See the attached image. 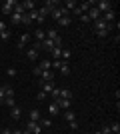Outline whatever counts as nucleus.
<instances>
[{"label": "nucleus", "mask_w": 120, "mask_h": 134, "mask_svg": "<svg viewBox=\"0 0 120 134\" xmlns=\"http://www.w3.org/2000/svg\"><path fill=\"white\" fill-rule=\"evenodd\" d=\"M32 74H34V76H40V74H42V70H40V66H34V70H32Z\"/></svg>", "instance_id": "nucleus-41"}, {"label": "nucleus", "mask_w": 120, "mask_h": 134, "mask_svg": "<svg viewBox=\"0 0 120 134\" xmlns=\"http://www.w3.org/2000/svg\"><path fill=\"white\" fill-rule=\"evenodd\" d=\"M58 70H60L64 76H68V74H70V66H68V62H62V66L58 68Z\"/></svg>", "instance_id": "nucleus-26"}, {"label": "nucleus", "mask_w": 120, "mask_h": 134, "mask_svg": "<svg viewBox=\"0 0 120 134\" xmlns=\"http://www.w3.org/2000/svg\"><path fill=\"white\" fill-rule=\"evenodd\" d=\"M58 26H62V28L70 26V16H62L60 20H58Z\"/></svg>", "instance_id": "nucleus-24"}, {"label": "nucleus", "mask_w": 120, "mask_h": 134, "mask_svg": "<svg viewBox=\"0 0 120 134\" xmlns=\"http://www.w3.org/2000/svg\"><path fill=\"white\" fill-rule=\"evenodd\" d=\"M50 68H52L50 60H40V70H50Z\"/></svg>", "instance_id": "nucleus-27"}, {"label": "nucleus", "mask_w": 120, "mask_h": 134, "mask_svg": "<svg viewBox=\"0 0 120 134\" xmlns=\"http://www.w3.org/2000/svg\"><path fill=\"white\" fill-rule=\"evenodd\" d=\"M34 38H36V42H42V40L46 38V32L42 30V28H38V30L34 32Z\"/></svg>", "instance_id": "nucleus-19"}, {"label": "nucleus", "mask_w": 120, "mask_h": 134, "mask_svg": "<svg viewBox=\"0 0 120 134\" xmlns=\"http://www.w3.org/2000/svg\"><path fill=\"white\" fill-rule=\"evenodd\" d=\"M30 42V34H22L20 36V40H18V50H22V48H26V44Z\"/></svg>", "instance_id": "nucleus-9"}, {"label": "nucleus", "mask_w": 120, "mask_h": 134, "mask_svg": "<svg viewBox=\"0 0 120 134\" xmlns=\"http://www.w3.org/2000/svg\"><path fill=\"white\" fill-rule=\"evenodd\" d=\"M22 134H32V132H28V130H24V132H22Z\"/></svg>", "instance_id": "nucleus-49"}, {"label": "nucleus", "mask_w": 120, "mask_h": 134, "mask_svg": "<svg viewBox=\"0 0 120 134\" xmlns=\"http://www.w3.org/2000/svg\"><path fill=\"white\" fill-rule=\"evenodd\" d=\"M80 22H90V18L86 16V14H82V16H80Z\"/></svg>", "instance_id": "nucleus-44"}, {"label": "nucleus", "mask_w": 120, "mask_h": 134, "mask_svg": "<svg viewBox=\"0 0 120 134\" xmlns=\"http://www.w3.org/2000/svg\"><path fill=\"white\" fill-rule=\"evenodd\" d=\"M70 128H72V130H78V122H76V120H72V122H70Z\"/></svg>", "instance_id": "nucleus-43"}, {"label": "nucleus", "mask_w": 120, "mask_h": 134, "mask_svg": "<svg viewBox=\"0 0 120 134\" xmlns=\"http://www.w3.org/2000/svg\"><path fill=\"white\" fill-rule=\"evenodd\" d=\"M4 30H6V24H4V22H0V32H4Z\"/></svg>", "instance_id": "nucleus-46"}, {"label": "nucleus", "mask_w": 120, "mask_h": 134, "mask_svg": "<svg viewBox=\"0 0 120 134\" xmlns=\"http://www.w3.org/2000/svg\"><path fill=\"white\" fill-rule=\"evenodd\" d=\"M64 8H66V10H74V8H76V2H74V0H68Z\"/></svg>", "instance_id": "nucleus-32"}, {"label": "nucleus", "mask_w": 120, "mask_h": 134, "mask_svg": "<svg viewBox=\"0 0 120 134\" xmlns=\"http://www.w3.org/2000/svg\"><path fill=\"white\" fill-rule=\"evenodd\" d=\"M6 98V86H0V102Z\"/></svg>", "instance_id": "nucleus-37"}, {"label": "nucleus", "mask_w": 120, "mask_h": 134, "mask_svg": "<svg viewBox=\"0 0 120 134\" xmlns=\"http://www.w3.org/2000/svg\"><path fill=\"white\" fill-rule=\"evenodd\" d=\"M38 124H40V128H50V126H52V120H50V118H40Z\"/></svg>", "instance_id": "nucleus-21"}, {"label": "nucleus", "mask_w": 120, "mask_h": 134, "mask_svg": "<svg viewBox=\"0 0 120 134\" xmlns=\"http://www.w3.org/2000/svg\"><path fill=\"white\" fill-rule=\"evenodd\" d=\"M64 118H66V122H72V120H76L74 110H72V108H70V110H64Z\"/></svg>", "instance_id": "nucleus-18"}, {"label": "nucleus", "mask_w": 120, "mask_h": 134, "mask_svg": "<svg viewBox=\"0 0 120 134\" xmlns=\"http://www.w3.org/2000/svg\"><path fill=\"white\" fill-rule=\"evenodd\" d=\"M42 48L50 52L52 48H54V40H50V38H44V40H42Z\"/></svg>", "instance_id": "nucleus-15"}, {"label": "nucleus", "mask_w": 120, "mask_h": 134, "mask_svg": "<svg viewBox=\"0 0 120 134\" xmlns=\"http://www.w3.org/2000/svg\"><path fill=\"white\" fill-rule=\"evenodd\" d=\"M6 96H14V90H12L10 86H6Z\"/></svg>", "instance_id": "nucleus-42"}, {"label": "nucleus", "mask_w": 120, "mask_h": 134, "mask_svg": "<svg viewBox=\"0 0 120 134\" xmlns=\"http://www.w3.org/2000/svg\"><path fill=\"white\" fill-rule=\"evenodd\" d=\"M74 14H76V16H82L84 12H82V10H80V8H78V6H76V8H74Z\"/></svg>", "instance_id": "nucleus-45"}, {"label": "nucleus", "mask_w": 120, "mask_h": 134, "mask_svg": "<svg viewBox=\"0 0 120 134\" xmlns=\"http://www.w3.org/2000/svg\"><path fill=\"white\" fill-rule=\"evenodd\" d=\"M60 66H62V60H54V62H52V68H56V70H58Z\"/></svg>", "instance_id": "nucleus-39"}, {"label": "nucleus", "mask_w": 120, "mask_h": 134, "mask_svg": "<svg viewBox=\"0 0 120 134\" xmlns=\"http://www.w3.org/2000/svg\"><path fill=\"white\" fill-rule=\"evenodd\" d=\"M108 32H110V28H106V30H100V32H96V34L100 36V38H106V36H108Z\"/></svg>", "instance_id": "nucleus-36"}, {"label": "nucleus", "mask_w": 120, "mask_h": 134, "mask_svg": "<svg viewBox=\"0 0 120 134\" xmlns=\"http://www.w3.org/2000/svg\"><path fill=\"white\" fill-rule=\"evenodd\" d=\"M40 90L46 92V94H50L52 90H54V82H40Z\"/></svg>", "instance_id": "nucleus-11"}, {"label": "nucleus", "mask_w": 120, "mask_h": 134, "mask_svg": "<svg viewBox=\"0 0 120 134\" xmlns=\"http://www.w3.org/2000/svg\"><path fill=\"white\" fill-rule=\"evenodd\" d=\"M86 16L90 18V22H96L98 18H100V12L96 10V6H90V8H88V12H86Z\"/></svg>", "instance_id": "nucleus-5"}, {"label": "nucleus", "mask_w": 120, "mask_h": 134, "mask_svg": "<svg viewBox=\"0 0 120 134\" xmlns=\"http://www.w3.org/2000/svg\"><path fill=\"white\" fill-rule=\"evenodd\" d=\"M20 114H22V110H20V108H18V106L10 108V116L14 118V120H18V118H20Z\"/></svg>", "instance_id": "nucleus-22"}, {"label": "nucleus", "mask_w": 120, "mask_h": 134, "mask_svg": "<svg viewBox=\"0 0 120 134\" xmlns=\"http://www.w3.org/2000/svg\"><path fill=\"white\" fill-rule=\"evenodd\" d=\"M26 58H28L30 62H34L36 58H38V50H34V48H32V46H30L28 50H26Z\"/></svg>", "instance_id": "nucleus-12"}, {"label": "nucleus", "mask_w": 120, "mask_h": 134, "mask_svg": "<svg viewBox=\"0 0 120 134\" xmlns=\"http://www.w3.org/2000/svg\"><path fill=\"white\" fill-rule=\"evenodd\" d=\"M108 126H110V132H112V134H120V124H118V122L108 124Z\"/></svg>", "instance_id": "nucleus-29"}, {"label": "nucleus", "mask_w": 120, "mask_h": 134, "mask_svg": "<svg viewBox=\"0 0 120 134\" xmlns=\"http://www.w3.org/2000/svg\"><path fill=\"white\" fill-rule=\"evenodd\" d=\"M14 14H20V16H22V14H26V12H24V8H22V2H16V6H14Z\"/></svg>", "instance_id": "nucleus-25"}, {"label": "nucleus", "mask_w": 120, "mask_h": 134, "mask_svg": "<svg viewBox=\"0 0 120 134\" xmlns=\"http://www.w3.org/2000/svg\"><path fill=\"white\" fill-rule=\"evenodd\" d=\"M26 130H28V132H32V134H40V132H42L40 124H38V122H32V120L26 124Z\"/></svg>", "instance_id": "nucleus-6"}, {"label": "nucleus", "mask_w": 120, "mask_h": 134, "mask_svg": "<svg viewBox=\"0 0 120 134\" xmlns=\"http://www.w3.org/2000/svg\"><path fill=\"white\" fill-rule=\"evenodd\" d=\"M2 134H12V130L10 128H4V130H2Z\"/></svg>", "instance_id": "nucleus-47"}, {"label": "nucleus", "mask_w": 120, "mask_h": 134, "mask_svg": "<svg viewBox=\"0 0 120 134\" xmlns=\"http://www.w3.org/2000/svg\"><path fill=\"white\" fill-rule=\"evenodd\" d=\"M96 10L100 12V14L112 10V2H110V0H98V2H96Z\"/></svg>", "instance_id": "nucleus-2"}, {"label": "nucleus", "mask_w": 120, "mask_h": 134, "mask_svg": "<svg viewBox=\"0 0 120 134\" xmlns=\"http://www.w3.org/2000/svg\"><path fill=\"white\" fill-rule=\"evenodd\" d=\"M20 24H26V26H28V24H32V22H30V18H28V14H22V18H20Z\"/></svg>", "instance_id": "nucleus-33"}, {"label": "nucleus", "mask_w": 120, "mask_h": 134, "mask_svg": "<svg viewBox=\"0 0 120 134\" xmlns=\"http://www.w3.org/2000/svg\"><path fill=\"white\" fill-rule=\"evenodd\" d=\"M14 6H16V0H6L4 4L0 6V10H2V14H4V16H10L12 10H14Z\"/></svg>", "instance_id": "nucleus-1"}, {"label": "nucleus", "mask_w": 120, "mask_h": 134, "mask_svg": "<svg viewBox=\"0 0 120 134\" xmlns=\"http://www.w3.org/2000/svg\"><path fill=\"white\" fill-rule=\"evenodd\" d=\"M8 38H10V30L6 28L4 32H0V40H4V42H6V40H8Z\"/></svg>", "instance_id": "nucleus-30"}, {"label": "nucleus", "mask_w": 120, "mask_h": 134, "mask_svg": "<svg viewBox=\"0 0 120 134\" xmlns=\"http://www.w3.org/2000/svg\"><path fill=\"white\" fill-rule=\"evenodd\" d=\"M50 14H52V20H56V22H58V20H60L62 16H68V10H66L64 6H60V8H54Z\"/></svg>", "instance_id": "nucleus-3"}, {"label": "nucleus", "mask_w": 120, "mask_h": 134, "mask_svg": "<svg viewBox=\"0 0 120 134\" xmlns=\"http://www.w3.org/2000/svg\"><path fill=\"white\" fill-rule=\"evenodd\" d=\"M94 28H96V32H100V30H106V28H112V24H106L102 20V18H98L96 22H94Z\"/></svg>", "instance_id": "nucleus-8"}, {"label": "nucleus", "mask_w": 120, "mask_h": 134, "mask_svg": "<svg viewBox=\"0 0 120 134\" xmlns=\"http://www.w3.org/2000/svg\"><path fill=\"white\" fill-rule=\"evenodd\" d=\"M100 18H102L106 24H110V22H114L116 14H114V10H108V12H104V14H100Z\"/></svg>", "instance_id": "nucleus-7"}, {"label": "nucleus", "mask_w": 120, "mask_h": 134, "mask_svg": "<svg viewBox=\"0 0 120 134\" xmlns=\"http://www.w3.org/2000/svg\"><path fill=\"white\" fill-rule=\"evenodd\" d=\"M46 38H50V40H56V38H58V30H56V28H50V30L46 32Z\"/></svg>", "instance_id": "nucleus-23"}, {"label": "nucleus", "mask_w": 120, "mask_h": 134, "mask_svg": "<svg viewBox=\"0 0 120 134\" xmlns=\"http://www.w3.org/2000/svg\"><path fill=\"white\" fill-rule=\"evenodd\" d=\"M40 82H54V70H42Z\"/></svg>", "instance_id": "nucleus-4"}, {"label": "nucleus", "mask_w": 120, "mask_h": 134, "mask_svg": "<svg viewBox=\"0 0 120 134\" xmlns=\"http://www.w3.org/2000/svg\"><path fill=\"white\" fill-rule=\"evenodd\" d=\"M46 96H48V94H46V92H42V90H38V94H36V100H38V102H42V100H44V98H46Z\"/></svg>", "instance_id": "nucleus-34"}, {"label": "nucleus", "mask_w": 120, "mask_h": 134, "mask_svg": "<svg viewBox=\"0 0 120 134\" xmlns=\"http://www.w3.org/2000/svg\"><path fill=\"white\" fill-rule=\"evenodd\" d=\"M12 134H22V132H20V130H12Z\"/></svg>", "instance_id": "nucleus-48"}, {"label": "nucleus", "mask_w": 120, "mask_h": 134, "mask_svg": "<svg viewBox=\"0 0 120 134\" xmlns=\"http://www.w3.org/2000/svg\"><path fill=\"white\" fill-rule=\"evenodd\" d=\"M40 110H36V108H32V110H30V120H32V122H38L40 120Z\"/></svg>", "instance_id": "nucleus-20"}, {"label": "nucleus", "mask_w": 120, "mask_h": 134, "mask_svg": "<svg viewBox=\"0 0 120 134\" xmlns=\"http://www.w3.org/2000/svg\"><path fill=\"white\" fill-rule=\"evenodd\" d=\"M10 18H12V22H18V24H20V18H22V16H20V14H14V12H12V14H10Z\"/></svg>", "instance_id": "nucleus-35"}, {"label": "nucleus", "mask_w": 120, "mask_h": 134, "mask_svg": "<svg viewBox=\"0 0 120 134\" xmlns=\"http://www.w3.org/2000/svg\"><path fill=\"white\" fill-rule=\"evenodd\" d=\"M48 112H50V116H58V114H60V108H58L56 102H52L50 106H48Z\"/></svg>", "instance_id": "nucleus-16"}, {"label": "nucleus", "mask_w": 120, "mask_h": 134, "mask_svg": "<svg viewBox=\"0 0 120 134\" xmlns=\"http://www.w3.org/2000/svg\"><path fill=\"white\" fill-rule=\"evenodd\" d=\"M100 132H102V134H112V132H110V126H108V124H106V126H102V130H100Z\"/></svg>", "instance_id": "nucleus-40"}, {"label": "nucleus", "mask_w": 120, "mask_h": 134, "mask_svg": "<svg viewBox=\"0 0 120 134\" xmlns=\"http://www.w3.org/2000/svg\"><path fill=\"white\" fill-rule=\"evenodd\" d=\"M2 104L8 106V108H14V106H16V100H14V96H6L4 100H2Z\"/></svg>", "instance_id": "nucleus-14"}, {"label": "nucleus", "mask_w": 120, "mask_h": 134, "mask_svg": "<svg viewBox=\"0 0 120 134\" xmlns=\"http://www.w3.org/2000/svg\"><path fill=\"white\" fill-rule=\"evenodd\" d=\"M60 98H64V100H72V92H70L68 88H60Z\"/></svg>", "instance_id": "nucleus-17"}, {"label": "nucleus", "mask_w": 120, "mask_h": 134, "mask_svg": "<svg viewBox=\"0 0 120 134\" xmlns=\"http://www.w3.org/2000/svg\"><path fill=\"white\" fill-rule=\"evenodd\" d=\"M50 94H52V98H54V102H56L58 98H60V88H56V86H54V90H52Z\"/></svg>", "instance_id": "nucleus-31"}, {"label": "nucleus", "mask_w": 120, "mask_h": 134, "mask_svg": "<svg viewBox=\"0 0 120 134\" xmlns=\"http://www.w3.org/2000/svg\"><path fill=\"white\" fill-rule=\"evenodd\" d=\"M22 8H24V12L36 10V2H34V0H24V2H22Z\"/></svg>", "instance_id": "nucleus-10"}, {"label": "nucleus", "mask_w": 120, "mask_h": 134, "mask_svg": "<svg viewBox=\"0 0 120 134\" xmlns=\"http://www.w3.org/2000/svg\"><path fill=\"white\" fill-rule=\"evenodd\" d=\"M50 54H52L54 60H60V56H62V48H60V46H54V48L50 50Z\"/></svg>", "instance_id": "nucleus-13"}, {"label": "nucleus", "mask_w": 120, "mask_h": 134, "mask_svg": "<svg viewBox=\"0 0 120 134\" xmlns=\"http://www.w3.org/2000/svg\"><path fill=\"white\" fill-rule=\"evenodd\" d=\"M94 134H102V132H100V130H98V132H94Z\"/></svg>", "instance_id": "nucleus-50"}, {"label": "nucleus", "mask_w": 120, "mask_h": 134, "mask_svg": "<svg viewBox=\"0 0 120 134\" xmlns=\"http://www.w3.org/2000/svg\"><path fill=\"white\" fill-rule=\"evenodd\" d=\"M70 56H72V54H70V50L62 48V56H60V60H62V62H68V60H70Z\"/></svg>", "instance_id": "nucleus-28"}, {"label": "nucleus", "mask_w": 120, "mask_h": 134, "mask_svg": "<svg viewBox=\"0 0 120 134\" xmlns=\"http://www.w3.org/2000/svg\"><path fill=\"white\" fill-rule=\"evenodd\" d=\"M6 74H8V76H16V68H8V70H6Z\"/></svg>", "instance_id": "nucleus-38"}]
</instances>
